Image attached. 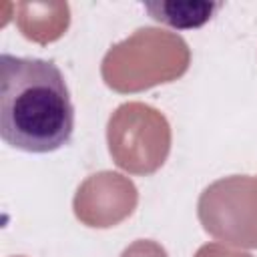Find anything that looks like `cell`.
Here are the masks:
<instances>
[{"mask_svg": "<svg viewBox=\"0 0 257 257\" xmlns=\"http://www.w3.org/2000/svg\"><path fill=\"white\" fill-rule=\"evenodd\" d=\"M74 106L52 60L0 56V137L18 151L44 155L68 145Z\"/></svg>", "mask_w": 257, "mask_h": 257, "instance_id": "cell-1", "label": "cell"}, {"mask_svg": "<svg viewBox=\"0 0 257 257\" xmlns=\"http://www.w3.org/2000/svg\"><path fill=\"white\" fill-rule=\"evenodd\" d=\"M145 10L161 24L177 30L199 28L223 6L219 2H143Z\"/></svg>", "mask_w": 257, "mask_h": 257, "instance_id": "cell-2", "label": "cell"}]
</instances>
